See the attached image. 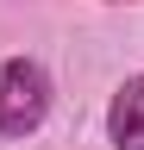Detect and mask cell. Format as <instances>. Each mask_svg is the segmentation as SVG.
<instances>
[{
    "label": "cell",
    "instance_id": "7a4b0ae2",
    "mask_svg": "<svg viewBox=\"0 0 144 150\" xmlns=\"http://www.w3.org/2000/svg\"><path fill=\"white\" fill-rule=\"evenodd\" d=\"M106 131H113L119 150H144V75H132V81L113 94V106H106Z\"/></svg>",
    "mask_w": 144,
    "mask_h": 150
},
{
    "label": "cell",
    "instance_id": "6da1fadb",
    "mask_svg": "<svg viewBox=\"0 0 144 150\" xmlns=\"http://www.w3.org/2000/svg\"><path fill=\"white\" fill-rule=\"evenodd\" d=\"M44 112H50V75L31 56L0 63V131L6 138H25V131L44 125Z\"/></svg>",
    "mask_w": 144,
    "mask_h": 150
}]
</instances>
